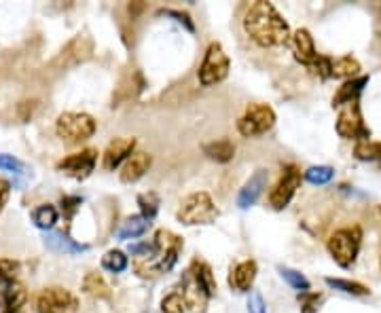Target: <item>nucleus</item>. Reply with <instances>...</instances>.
<instances>
[{"mask_svg": "<svg viewBox=\"0 0 381 313\" xmlns=\"http://www.w3.org/2000/svg\"><path fill=\"white\" fill-rule=\"evenodd\" d=\"M134 149H136L134 138H114V140H110L104 155H102L104 169H108V172L116 169L123 161H127L134 155Z\"/></svg>", "mask_w": 381, "mask_h": 313, "instance_id": "obj_12", "label": "nucleus"}, {"mask_svg": "<svg viewBox=\"0 0 381 313\" xmlns=\"http://www.w3.org/2000/svg\"><path fill=\"white\" fill-rule=\"evenodd\" d=\"M320 301H322L320 294H307V296L303 299V313H313V311L318 309Z\"/></svg>", "mask_w": 381, "mask_h": 313, "instance_id": "obj_37", "label": "nucleus"}, {"mask_svg": "<svg viewBox=\"0 0 381 313\" xmlns=\"http://www.w3.org/2000/svg\"><path fill=\"white\" fill-rule=\"evenodd\" d=\"M83 292L94 296V299H102V301L110 299V286L106 283V279L100 273H96V271L87 273L83 277Z\"/></svg>", "mask_w": 381, "mask_h": 313, "instance_id": "obj_22", "label": "nucleus"}, {"mask_svg": "<svg viewBox=\"0 0 381 313\" xmlns=\"http://www.w3.org/2000/svg\"><path fill=\"white\" fill-rule=\"evenodd\" d=\"M364 85H369V76H356L345 80L333 98V106H345L351 102H358V96L362 94Z\"/></svg>", "mask_w": 381, "mask_h": 313, "instance_id": "obj_18", "label": "nucleus"}, {"mask_svg": "<svg viewBox=\"0 0 381 313\" xmlns=\"http://www.w3.org/2000/svg\"><path fill=\"white\" fill-rule=\"evenodd\" d=\"M231 62L227 58V53L220 43H210L203 55V62L197 70V78L203 87H212V85L223 83L229 76Z\"/></svg>", "mask_w": 381, "mask_h": 313, "instance_id": "obj_6", "label": "nucleus"}, {"mask_svg": "<svg viewBox=\"0 0 381 313\" xmlns=\"http://www.w3.org/2000/svg\"><path fill=\"white\" fill-rule=\"evenodd\" d=\"M39 313H76L79 311V299L60 286L43 288L34 299Z\"/></svg>", "mask_w": 381, "mask_h": 313, "instance_id": "obj_8", "label": "nucleus"}, {"mask_svg": "<svg viewBox=\"0 0 381 313\" xmlns=\"http://www.w3.org/2000/svg\"><path fill=\"white\" fill-rule=\"evenodd\" d=\"M163 15H169V17H176V21H181V23H185L189 30L193 32L195 30V25H193V21H191V17L187 15V13H181V11H163Z\"/></svg>", "mask_w": 381, "mask_h": 313, "instance_id": "obj_38", "label": "nucleus"}, {"mask_svg": "<svg viewBox=\"0 0 381 313\" xmlns=\"http://www.w3.org/2000/svg\"><path fill=\"white\" fill-rule=\"evenodd\" d=\"M354 155L360 161H379L381 163V142H371V140L356 142Z\"/></svg>", "mask_w": 381, "mask_h": 313, "instance_id": "obj_27", "label": "nucleus"}, {"mask_svg": "<svg viewBox=\"0 0 381 313\" xmlns=\"http://www.w3.org/2000/svg\"><path fill=\"white\" fill-rule=\"evenodd\" d=\"M320 78H329L331 76V68H333V60L327 58V55H320L318 53V58L313 60V64L309 66Z\"/></svg>", "mask_w": 381, "mask_h": 313, "instance_id": "obj_35", "label": "nucleus"}, {"mask_svg": "<svg viewBox=\"0 0 381 313\" xmlns=\"http://www.w3.org/2000/svg\"><path fill=\"white\" fill-rule=\"evenodd\" d=\"M127 256L121 250H110L102 256V267L110 273H121L127 269Z\"/></svg>", "mask_w": 381, "mask_h": 313, "instance_id": "obj_28", "label": "nucleus"}, {"mask_svg": "<svg viewBox=\"0 0 381 313\" xmlns=\"http://www.w3.org/2000/svg\"><path fill=\"white\" fill-rule=\"evenodd\" d=\"M98 129V123L87 112H62L55 121V133L66 144H81L90 140Z\"/></svg>", "mask_w": 381, "mask_h": 313, "instance_id": "obj_3", "label": "nucleus"}, {"mask_svg": "<svg viewBox=\"0 0 381 313\" xmlns=\"http://www.w3.org/2000/svg\"><path fill=\"white\" fill-rule=\"evenodd\" d=\"M242 25H244V32L248 34V39L262 49L284 47L290 41L288 23L276 11V7L271 3H265V0L252 3L246 9Z\"/></svg>", "mask_w": 381, "mask_h": 313, "instance_id": "obj_1", "label": "nucleus"}, {"mask_svg": "<svg viewBox=\"0 0 381 313\" xmlns=\"http://www.w3.org/2000/svg\"><path fill=\"white\" fill-rule=\"evenodd\" d=\"M189 275H191L195 286L199 288V292L206 296V299H210V296L216 294V290H218L216 288V279H214V273H212V269H210L208 263L193 261V265L189 269Z\"/></svg>", "mask_w": 381, "mask_h": 313, "instance_id": "obj_17", "label": "nucleus"}, {"mask_svg": "<svg viewBox=\"0 0 381 313\" xmlns=\"http://www.w3.org/2000/svg\"><path fill=\"white\" fill-rule=\"evenodd\" d=\"M5 313H17L21 311V307L28 301V290L23 283L19 281H11L5 286Z\"/></svg>", "mask_w": 381, "mask_h": 313, "instance_id": "obj_21", "label": "nucleus"}, {"mask_svg": "<svg viewBox=\"0 0 381 313\" xmlns=\"http://www.w3.org/2000/svg\"><path fill=\"white\" fill-rule=\"evenodd\" d=\"M360 72V64L358 60H354L351 55H343V58L335 60L333 62V68H331V76L335 78H356Z\"/></svg>", "mask_w": 381, "mask_h": 313, "instance_id": "obj_24", "label": "nucleus"}, {"mask_svg": "<svg viewBox=\"0 0 381 313\" xmlns=\"http://www.w3.org/2000/svg\"><path fill=\"white\" fill-rule=\"evenodd\" d=\"M248 313H267L265 301H262V294L252 290L250 299H248Z\"/></svg>", "mask_w": 381, "mask_h": 313, "instance_id": "obj_36", "label": "nucleus"}, {"mask_svg": "<svg viewBox=\"0 0 381 313\" xmlns=\"http://www.w3.org/2000/svg\"><path fill=\"white\" fill-rule=\"evenodd\" d=\"M337 133L343 140H358L364 142L371 138V131L367 129L364 121H362V112H360V104L358 102H351L345 104L337 117Z\"/></svg>", "mask_w": 381, "mask_h": 313, "instance_id": "obj_9", "label": "nucleus"}, {"mask_svg": "<svg viewBox=\"0 0 381 313\" xmlns=\"http://www.w3.org/2000/svg\"><path fill=\"white\" fill-rule=\"evenodd\" d=\"M280 275L284 277V281H288L295 290H309V281L303 273L288 269V267H280Z\"/></svg>", "mask_w": 381, "mask_h": 313, "instance_id": "obj_31", "label": "nucleus"}, {"mask_svg": "<svg viewBox=\"0 0 381 313\" xmlns=\"http://www.w3.org/2000/svg\"><path fill=\"white\" fill-rule=\"evenodd\" d=\"M333 176H335V169L329 167V165H313L305 172V180L311 182V184H318V186L329 184L333 180Z\"/></svg>", "mask_w": 381, "mask_h": 313, "instance_id": "obj_29", "label": "nucleus"}, {"mask_svg": "<svg viewBox=\"0 0 381 313\" xmlns=\"http://www.w3.org/2000/svg\"><path fill=\"white\" fill-rule=\"evenodd\" d=\"M96 163H98V151L85 149L81 153L64 157L60 163H57V169L74 180H85V178L92 176V172L96 169Z\"/></svg>", "mask_w": 381, "mask_h": 313, "instance_id": "obj_11", "label": "nucleus"}, {"mask_svg": "<svg viewBox=\"0 0 381 313\" xmlns=\"http://www.w3.org/2000/svg\"><path fill=\"white\" fill-rule=\"evenodd\" d=\"M153 165V157L149 153H134L121 167V182L125 184H132V182H138L146 172L151 169Z\"/></svg>", "mask_w": 381, "mask_h": 313, "instance_id": "obj_16", "label": "nucleus"}, {"mask_svg": "<svg viewBox=\"0 0 381 313\" xmlns=\"http://www.w3.org/2000/svg\"><path fill=\"white\" fill-rule=\"evenodd\" d=\"M301 169L297 165H286L284 172L278 180V184L274 186L271 195H269V206L274 210H284L290 202L292 197H295L297 188L301 186Z\"/></svg>", "mask_w": 381, "mask_h": 313, "instance_id": "obj_10", "label": "nucleus"}, {"mask_svg": "<svg viewBox=\"0 0 381 313\" xmlns=\"http://www.w3.org/2000/svg\"><path fill=\"white\" fill-rule=\"evenodd\" d=\"M276 125V112L269 104H250L238 121V131L244 138H256L267 133Z\"/></svg>", "mask_w": 381, "mask_h": 313, "instance_id": "obj_7", "label": "nucleus"}, {"mask_svg": "<svg viewBox=\"0 0 381 313\" xmlns=\"http://www.w3.org/2000/svg\"><path fill=\"white\" fill-rule=\"evenodd\" d=\"M155 256L153 259H144L146 261V267H136L140 271V275H157L161 271H169L176 261H178V254L183 252V239L172 233V231H157L155 235Z\"/></svg>", "mask_w": 381, "mask_h": 313, "instance_id": "obj_2", "label": "nucleus"}, {"mask_svg": "<svg viewBox=\"0 0 381 313\" xmlns=\"http://www.w3.org/2000/svg\"><path fill=\"white\" fill-rule=\"evenodd\" d=\"M327 283L335 290H341L345 294H354V296H367L371 290L360 281H351V279H339V277H327Z\"/></svg>", "mask_w": 381, "mask_h": 313, "instance_id": "obj_25", "label": "nucleus"}, {"mask_svg": "<svg viewBox=\"0 0 381 313\" xmlns=\"http://www.w3.org/2000/svg\"><path fill=\"white\" fill-rule=\"evenodd\" d=\"M62 206L72 214V212L76 210V206H81V199H79V197H64V199H62Z\"/></svg>", "mask_w": 381, "mask_h": 313, "instance_id": "obj_40", "label": "nucleus"}, {"mask_svg": "<svg viewBox=\"0 0 381 313\" xmlns=\"http://www.w3.org/2000/svg\"><path fill=\"white\" fill-rule=\"evenodd\" d=\"M45 246L57 254H81L87 250V246L83 244H76L74 239H70L66 233H60V231H49L45 233Z\"/></svg>", "mask_w": 381, "mask_h": 313, "instance_id": "obj_19", "label": "nucleus"}, {"mask_svg": "<svg viewBox=\"0 0 381 313\" xmlns=\"http://www.w3.org/2000/svg\"><path fill=\"white\" fill-rule=\"evenodd\" d=\"M19 273V263L13 259H0V283L7 286L11 281H17Z\"/></svg>", "mask_w": 381, "mask_h": 313, "instance_id": "obj_33", "label": "nucleus"}, {"mask_svg": "<svg viewBox=\"0 0 381 313\" xmlns=\"http://www.w3.org/2000/svg\"><path fill=\"white\" fill-rule=\"evenodd\" d=\"M256 279V263L252 259L238 263L229 273V286L238 292H250Z\"/></svg>", "mask_w": 381, "mask_h": 313, "instance_id": "obj_15", "label": "nucleus"}, {"mask_svg": "<svg viewBox=\"0 0 381 313\" xmlns=\"http://www.w3.org/2000/svg\"><path fill=\"white\" fill-rule=\"evenodd\" d=\"M201 149H203V155L216 163H229L236 157V144L231 140H212V142H206Z\"/></svg>", "mask_w": 381, "mask_h": 313, "instance_id": "obj_20", "label": "nucleus"}, {"mask_svg": "<svg viewBox=\"0 0 381 313\" xmlns=\"http://www.w3.org/2000/svg\"><path fill=\"white\" fill-rule=\"evenodd\" d=\"M377 216H379V222H381V206H379V210H377Z\"/></svg>", "mask_w": 381, "mask_h": 313, "instance_id": "obj_41", "label": "nucleus"}, {"mask_svg": "<svg viewBox=\"0 0 381 313\" xmlns=\"http://www.w3.org/2000/svg\"><path fill=\"white\" fill-rule=\"evenodd\" d=\"M32 222L43 231H51L55 226V222H57V210L49 204L39 206V208L32 210Z\"/></svg>", "mask_w": 381, "mask_h": 313, "instance_id": "obj_26", "label": "nucleus"}, {"mask_svg": "<svg viewBox=\"0 0 381 313\" xmlns=\"http://www.w3.org/2000/svg\"><path fill=\"white\" fill-rule=\"evenodd\" d=\"M17 313H21V311H17Z\"/></svg>", "mask_w": 381, "mask_h": 313, "instance_id": "obj_43", "label": "nucleus"}, {"mask_svg": "<svg viewBox=\"0 0 381 313\" xmlns=\"http://www.w3.org/2000/svg\"><path fill=\"white\" fill-rule=\"evenodd\" d=\"M360 241H362L360 226H347V229L335 231L329 239V252L333 256V261L343 269L351 267L358 256Z\"/></svg>", "mask_w": 381, "mask_h": 313, "instance_id": "obj_5", "label": "nucleus"}, {"mask_svg": "<svg viewBox=\"0 0 381 313\" xmlns=\"http://www.w3.org/2000/svg\"><path fill=\"white\" fill-rule=\"evenodd\" d=\"M183 224L187 226H197V224H212L218 218V210L212 202V197L208 193H191L181 202V208L176 212Z\"/></svg>", "mask_w": 381, "mask_h": 313, "instance_id": "obj_4", "label": "nucleus"}, {"mask_svg": "<svg viewBox=\"0 0 381 313\" xmlns=\"http://www.w3.org/2000/svg\"><path fill=\"white\" fill-rule=\"evenodd\" d=\"M379 269H381V259H379Z\"/></svg>", "mask_w": 381, "mask_h": 313, "instance_id": "obj_42", "label": "nucleus"}, {"mask_svg": "<svg viewBox=\"0 0 381 313\" xmlns=\"http://www.w3.org/2000/svg\"><path fill=\"white\" fill-rule=\"evenodd\" d=\"M187 307H189V303H187L183 292H172L161 301V311L163 313H185Z\"/></svg>", "mask_w": 381, "mask_h": 313, "instance_id": "obj_30", "label": "nucleus"}, {"mask_svg": "<svg viewBox=\"0 0 381 313\" xmlns=\"http://www.w3.org/2000/svg\"><path fill=\"white\" fill-rule=\"evenodd\" d=\"M267 182H269V172H267V169H256V172L248 178V182L242 186V191L238 195V206L242 210L252 208L258 202V197L262 195V191H265Z\"/></svg>", "mask_w": 381, "mask_h": 313, "instance_id": "obj_13", "label": "nucleus"}, {"mask_svg": "<svg viewBox=\"0 0 381 313\" xmlns=\"http://www.w3.org/2000/svg\"><path fill=\"white\" fill-rule=\"evenodd\" d=\"M290 45H292V53H295V60L303 66H311L313 60L318 58V51L313 45V39L309 34V30L305 28H299V30L290 36Z\"/></svg>", "mask_w": 381, "mask_h": 313, "instance_id": "obj_14", "label": "nucleus"}, {"mask_svg": "<svg viewBox=\"0 0 381 313\" xmlns=\"http://www.w3.org/2000/svg\"><path fill=\"white\" fill-rule=\"evenodd\" d=\"M0 169H5V172H11V174H15V176H21V174L28 172V165H25L21 159L13 157V155L0 153Z\"/></svg>", "mask_w": 381, "mask_h": 313, "instance_id": "obj_32", "label": "nucleus"}, {"mask_svg": "<svg viewBox=\"0 0 381 313\" xmlns=\"http://www.w3.org/2000/svg\"><path fill=\"white\" fill-rule=\"evenodd\" d=\"M149 220H146L144 216H130L123 224L121 229L116 231V237L119 239H136L140 235H144L146 231H149Z\"/></svg>", "mask_w": 381, "mask_h": 313, "instance_id": "obj_23", "label": "nucleus"}, {"mask_svg": "<svg viewBox=\"0 0 381 313\" xmlns=\"http://www.w3.org/2000/svg\"><path fill=\"white\" fill-rule=\"evenodd\" d=\"M7 199H9V182L0 180V212H3V208H5V204H7Z\"/></svg>", "mask_w": 381, "mask_h": 313, "instance_id": "obj_39", "label": "nucleus"}, {"mask_svg": "<svg viewBox=\"0 0 381 313\" xmlns=\"http://www.w3.org/2000/svg\"><path fill=\"white\" fill-rule=\"evenodd\" d=\"M138 204H140V208H142V214H140V216H144L146 220L151 222V218H155L157 206H159L157 197H155L153 193H149V195H140V197H138Z\"/></svg>", "mask_w": 381, "mask_h": 313, "instance_id": "obj_34", "label": "nucleus"}]
</instances>
